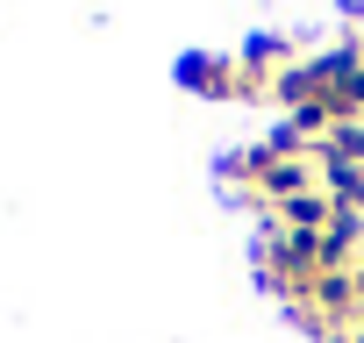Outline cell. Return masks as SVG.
<instances>
[{"instance_id":"obj_1","label":"cell","mask_w":364,"mask_h":343,"mask_svg":"<svg viewBox=\"0 0 364 343\" xmlns=\"http://www.w3.org/2000/svg\"><path fill=\"white\" fill-rule=\"evenodd\" d=\"M171 79L186 86V93H200V100H229V93H243V65L236 58H208V51H186L171 65Z\"/></svg>"},{"instance_id":"obj_7","label":"cell","mask_w":364,"mask_h":343,"mask_svg":"<svg viewBox=\"0 0 364 343\" xmlns=\"http://www.w3.org/2000/svg\"><path fill=\"white\" fill-rule=\"evenodd\" d=\"M350 343H364V322H357V329H350Z\"/></svg>"},{"instance_id":"obj_2","label":"cell","mask_w":364,"mask_h":343,"mask_svg":"<svg viewBox=\"0 0 364 343\" xmlns=\"http://www.w3.org/2000/svg\"><path fill=\"white\" fill-rule=\"evenodd\" d=\"M321 250H328V272H357V258H364V215L336 208V222L321 229Z\"/></svg>"},{"instance_id":"obj_6","label":"cell","mask_w":364,"mask_h":343,"mask_svg":"<svg viewBox=\"0 0 364 343\" xmlns=\"http://www.w3.org/2000/svg\"><path fill=\"white\" fill-rule=\"evenodd\" d=\"M350 279H357V300H364V258H357V272H350Z\"/></svg>"},{"instance_id":"obj_4","label":"cell","mask_w":364,"mask_h":343,"mask_svg":"<svg viewBox=\"0 0 364 343\" xmlns=\"http://www.w3.org/2000/svg\"><path fill=\"white\" fill-rule=\"evenodd\" d=\"M314 164H364V122H336L314 143Z\"/></svg>"},{"instance_id":"obj_5","label":"cell","mask_w":364,"mask_h":343,"mask_svg":"<svg viewBox=\"0 0 364 343\" xmlns=\"http://www.w3.org/2000/svg\"><path fill=\"white\" fill-rule=\"evenodd\" d=\"M336 8H343V15H350V22H357V15H364V0H336Z\"/></svg>"},{"instance_id":"obj_3","label":"cell","mask_w":364,"mask_h":343,"mask_svg":"<svg viewBox=\"0 0 364 343\" xmlns=\"http://www.w3.org/2000/svg\"><path fill=\"white\" fill-rule=\"evenodd\" d=\"M314 172H321V194L343 215H364V164H314Z\"/></svg>"}]
</instances>
